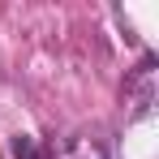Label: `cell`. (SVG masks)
<instances>
[{
  "mask_svg": "<svg viewBox=\"0 0 159 159\" xmlns=\"http://www.w3.org/2000/svg\"><path fill=\"white\" fill-rule=\"evenodd\" d=\"M155 65H159V60L146 52L142 60H138V69L125 73V103H129V116H133V120H142V116L155 112V73H159Z\"/></svg>",
  "mask_w": 159,
  "mask_h": 159,
  "instance_id": "cell-1",
  "label": "cell"
},
{
  "mask_svg": "<svg viewBox=\"0 0 159 159\" xmlns=\"http://www.w3.org/2000/svg\"><path fill=\"white\" fill-rule=\"evenodd\" d=\"M52 159H112L103 138H90V133H73V138H60L52 142Z\"/></svg>",
  "mask_w": 159,
  "mask_h": 159,
  "instance_id": "cell-2",
  "label": "cell"
},
{
  "mask_svg": "<svg viewBox=\"0 0 159 159\" xmlns=\"http://www.w3.org/2000/svg\"><path fill=\"white\" fill-rule=\"evenodd\" d=\"M9 151H13V159H52V146H43V142L30 138V133L9 138Z\"/></svg>",
  "mask_w": 159,
  "mask_h": 159,
  "instance_id": "cell-3",
  "label": "cell"
}]
</instances>
